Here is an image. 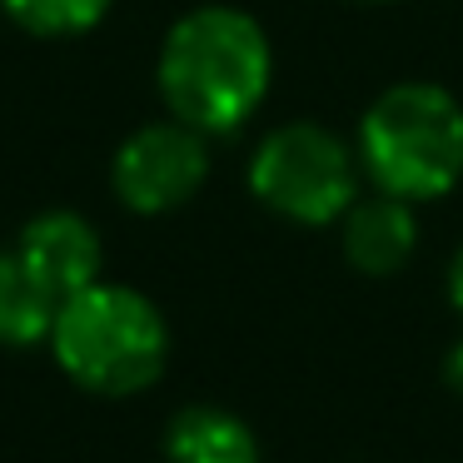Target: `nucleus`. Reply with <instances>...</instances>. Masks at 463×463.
<instances>
[{
  "instance_id": "1",
  "label": "nucleus",
  "mask_w": 463,
  "mask_h": 463,
  "mask_svg": "<svg viewBox=\"0 0 463 463\" xmlns=\"http://www.w3.org/2000/svg\"><path fill=\"white\" fill-rule=\"evenodd\" d=\"M155 85L175 120L200 135H234L260 115L274 85V45L240 5H194L165 31Z\"/></svg>"
},
{
  "instance_id": "2",
  "label": "nucleus",
  "mask_w": 463,
  "mask_h": 463,
  "mask_svg": "<svg viewBox=\"0 0 463 463\" xmlns=\"http://www.w3.org/2000/svg\"><path fill=\"white\" fill-rule=\"evenodd\" d=\"M51 354L71 383L105 399H130L160 383L170 364V324L150 294L95 279L61 304Z\"/></svg>"
},
{
  "instance_id": "3",
  "label": "nucleus",
  "mask_w": 463,
  "mask_h": 463,
  "mask_svg": "<svg viewBox=\"0 0 463 463\" xmlns=\"http://www.w3.org/2000/svg\"><path fill=\"white\" fill-rule=\"evenodd\" d=\"M359 170L409 204L443 200L463 180V100L433 80H399L359 115Z\"/></svg>"
},
{
  "instance_id": "4",
  "label": "nucleus",
  "mask_w": 463,
  "mask_h": 463,
  "mask_svg": "<svg viewBox=\"0 0 463 463\" xmlns=\"http://www.w3.org/2000/svg\"><path fill=\"white\" fill-rule=\"evenodd\" d=\"M359 150L319 120H289L250 155V194L289 224H339L359 200Z\"/></svg>"
},
{
  "instance_id": "5",
  "label": "nucleus",
  "mask_w": 463,
  "mask_h": 463,
  "mask_svg": "<svg viewBox=\"0 0 463 463\" xmlns=\"http://www.w3.org/2000/svg\"><path fill=\"white\" fill-rule=\"evenodd\" d=\"M204 180H210V135H200L175 115L135 125L110 155L115 200L145 220L190 204L204 190Z\"/></svg>"
},
{
  "instance_id": "6",
  "label": "nucleus",
  "mask_w": 463,
  "mask_h": 463,
  "mask_svg": "<svg viewBox=\"0 0 463 463\" xmlns=\"http://www.w3.org/2000/svg\"><path fill=\"white\" fill-rule=\"evenodd\" d=\"M21 260L51 284L61 299L105 279V240L80 210H41L15 240Z\"/></svg>"
},
{
  "instance_id": "7",
  "label": "nucleus",
  "mask_w": 463,
  "mask_h": 463,
  "mask_svg": "<svg viewBox=\"0 0 463 463\" xmlns=\"http://www.w3.org/2000/svg\"><path fill=\"white\" fill-rule=\"evenodd\" d=\"M419 204L399 200V194H359V200L344 210L339 220V244H344V260L354 264L359 274H399L403 264L413 260L419 250Z\"/></svg>"
},
{
  "instance_id": "8",
  "label": "nucleus",
  "mask_w": 463,
  "mask_h": 463,
  "mask_svg": "<svg viewBox=\"0 0 463 463\" xmlns=\"http://www.w3.org/2000/svg\"><path fill=\"white\" fill-rule=\"evenodd\" d=\"M165 463H260V439L234 409L190 403L165 423Z\"/></svg>"
},
{
  "instance_id": "9",
  "label": "nucleus",
  "mask_w": 463,
  "mask_h": 463,
  "mask_svg": "<svg viewBox=\"0 0 463 463\" xmlns=\"http://www.w3.org/2000/svg\"><path fill=\"white\" fill-rule=\"evenodd\" d=\"M61 294L21 260V250H0V344L5 349H35L51 344Z\"/></svg>"
},
{
  "instance_id": "10",
  "label": "nucleus",
  "mask_w": 463,
  "mask_h": 463,
  "mask_svg": "<svg viewBox=\"0 0 463 463\" xmlns=\"http://www.w3.org/2000/svg\"><path fill=\"white\" fill-rule=\"evenodd\" d=\"M110 5L115 0H0V15H11L41 41H75L105 21Z\"/></svg>"
},
{
  "instance_id": "11",
  "label": "nucleus",
  "mask_w": 463,
  "mask_h": 463,
  "mask_svg": "<svg viewBox=\"0 0 463 463\" xmlns=\"http://www.w3.org/2000/svg\"><path fill=\"white\" fill-rule=\"evenodd\" d=\"M443 289H449V304L463 314V244L453 250V260H449V274H443Z\"/></svg>"
},
{
  "instance_id": "12",
  "label": "nucleus",
  "mask_w": 463,
  "mask_h": 463,
  "mask_svg": "<svg viewBox=\"0 0 463 463\" xmlns=\"http://www.w3.org/2000/svg\"><path fill=\"white\" fill-rule=\"evenodd\" d=\"M443 383H449V393H458V399H463V339L443 354Z\"/></svg>"
},
{
  "instance_id": "13",
  "label": "nucleus",
  "mask_w": 463,
  "mask_h": 463,
  "mask_svg": "<svg viewBox=\"0 0 463 463\" xmlns=\"http://www.w3.org/2000/svg\"><path fill=\"white\" fill-rule=\"evenodd\" d=\"M364 5H393V0H364Z\"/></svg>"
}]
</instances>
